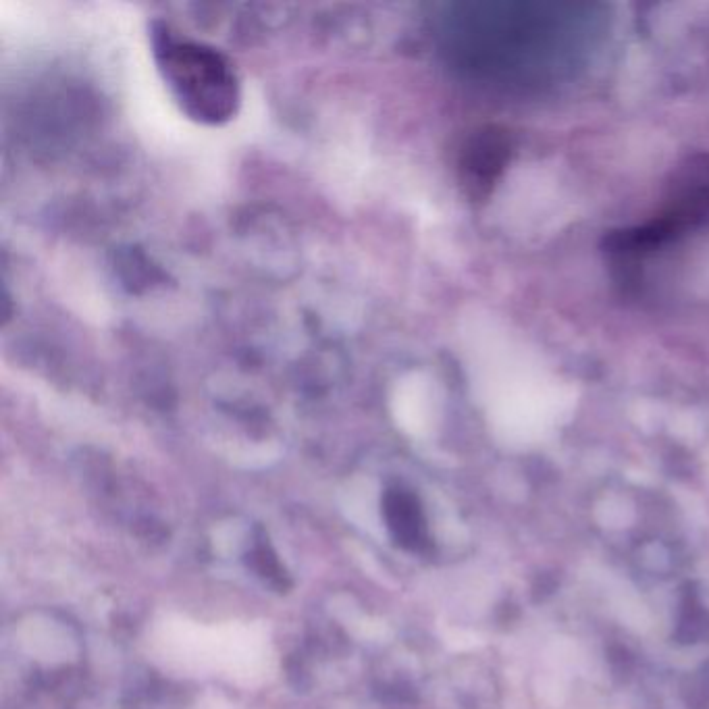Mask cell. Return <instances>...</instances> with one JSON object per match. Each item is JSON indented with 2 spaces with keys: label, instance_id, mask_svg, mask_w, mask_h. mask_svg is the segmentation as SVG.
I'll return each mask as SVG.
<instances>
[{
  "label": "cell",
  "instance_id": "obj_3",
  "mask_svg": "<svg viewBox=\"0 0 709 709\" xmlns=\"http://www.w3.org/2000/svg\"><path fill=\"white\" fill-rule=\"evenodd\" d=\"M512 154V138L506 129L485 127L472 136L462 152V179L475 198L489 194L491 186L502 175Z\"/></svg>",
  "mask_w": 709,
  "mask_h": 709
},
{
  "label": "cell",
  "instance_id": "obj_1",
  "mask_svg": "<svg viewBox=\"0 0 709 709\" xmlns=\"http://www.w3.org/2000/svg\"><path fill=\"white\" fill-rule=\"evenodd\" d=\"M705 225H709V154L699 152L674 167L658 215L641 227L610 233L606 246L624 265Z\"/></svg>",
  "mask_w": 709,
  "mask_h": 709
},
{
  "label": "cell",
  "instance_id": "obj_5",
  "mask_svg": "<svg viewBox=\"0 0 709 709\" xmlns=\"http://www.w3.org/2000/svg\"><path fill=\"white\" fill-rule=\"evenodd\" d=\"M676 641L682 645H693L709 639V612L703 610L697 591L689 585L682 597V610L674 633Z\"/></svg>",
  "mask_w": 709,
  "mask_h": 709
},
{
  "label": "cell",
  "instance_id": "obj_7",
  "mask_svg": "<svg viewBox=\"0 0 709 709\" xmlns=\"http://www.w3.org/2000/svg\"><path fill=\"white\" fill-rule=\"evenodd\" d=\"M689 703L693 709H707L709 707V664H705L691 685V695Z\"/></svg>",
  "mask_w": 709,
  "mask_h": 709
},
{
  "label": "cell",
  "instance_id": "obj_4",
  "mask_svg": "<svg viewBox=\"0 0 709 709\" xmlns=\"http://www.w3.org/2000/svg\"><path fill=\"white\" fill-rule=\"evenodd\" d=\"M383 514L387 527L402 547L420 549L427 543L425 516L420 510L416 497L404 489H389L385 493Z\"/></svg>",
  "mask_w": 709,
  "mask_h": 709
},
{
  "label": "cell",
  "instance_id": "obj_2",
  "mask_svg": "<svg viewBox=\"0 0 709 709\" xmlns=\"http://www.w3.org/2000/svg\"><path fill=\"white\" fill-rule=\"evenodd\" d=\"M169 80L200 117L219 119L231 113L233 77L219 55L196 44H169L165 52Z\"/></svg>",
  "mask_w": 709,
  "mask_h": 709
},
{
  "label": "cell",
  "instance_id": "obj_6",
  "mask_svg": "<svg viewBox=\"0 0 709 709\" xmlns=\"http://www.w3.org/2000/svg\"><path fill=\"white\" fill-rule=\"evenodd\" d=\"M252 566L260 576H265V579H269L271 583H279V587H285L283 585L285 576L281 572L277 558L269 551V547H256L252 551Z\"/></svg>",
  "mask_w": 709,
  "mask_h": 709
}]
</instances>
